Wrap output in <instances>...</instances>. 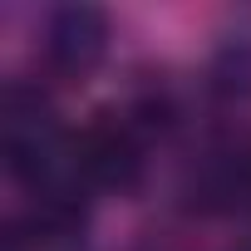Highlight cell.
<instances>
[{
    "label": "cell",
    "instance_id": "obj_2",
    "mask_svg": "<svg viewBox=\"0 0 251 251\" xmlns=\"http://www.w3.org/2000/svg\"><path fill=\"white\" fill-rule=\"evenodd\" d=\"M108 54V15L99 5H59L45 25V64L64 79H84Z\"/></svg>",
    "mask_w": 251,
    "mask_h": 251
},
{
    "label": "cell",
    "instance_id": "obj_1",
    "mask_svg": "<svg viewBox=\"0 0 251 251\" xmlns=\"http://www.w3.org/2000/svg\"><path fill=\"white\" fill-rule=\"evenodd\" d=\"M74 168L89 187L128 192L143 177V123L123 108H99L79 138H74Z\"/></svg>",
    "mask_w": 251,
    "mask_h": 251
},
{
    "label": "cell",
    "instance_id": "obj_3",
    "mask_svg": "<svg viewBox=\"0 0 251 251\" xmlns=\"http://www.w3.org/2000/svg\"><path fill=\"white\" fill-rule=\"evenodd\" d=\"M246 251H251V246H246Z\"/></svg>",
    "mask_w": 251,
    "mask_h": 251
}]
</instances>
